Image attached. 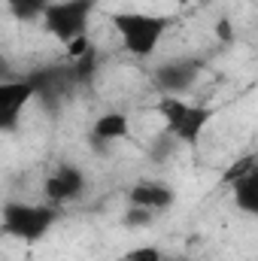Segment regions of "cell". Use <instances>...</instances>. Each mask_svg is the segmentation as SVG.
<instances>
[{
    "instance_id": "1",
    "label": "cell",
    "mask_w": 258,
    "mask_h": 261,
    "mask_svg": "<svg viewBox=\"0 0 258 261\" xmlns=\"http://www.w3.org/2000/svg\"><path fill=\"white\" fill-rule=\"evenodd\" d=\"M116 37L122 40L125 52L134 58H149L161 46L164 34L173 28V15L167 12H140V9H116L110 15Z\"/></svg>"
},
{
    "instance_id": "2",
    "label": "cell",
    "mask_w": 258,
    "mask_h": 261,
    "mask_svg": "<svg viewBox=\"0 0 258 261\" xmlns=\"http://www.w3.org/2000/svg\"><path fill=\"white\" fill-rule=\"evenodd\" d=\"M61 219V206L55 203H24V200H9L3 203V234L15 237L21 243H37L43 240L55 222Z\"/></svg>"
},
{
    "instance_id": "3",
    "label": "cell",
    "mask_w": 258,
    "mask_h": 261,
    "mask_svg": "<svg viewBox=\"0 0 258 261\" xmlns=\"http://www.w3.org/2000/svg\"><path fill=\"white\" fill-rule=\"evenodd\" d=\"M158 113L164 119V130L173 134L183 146H194L207 125L216 119L213 107H200V103H186L179 97H161L158 100Z\"/></svg>"
},
{
    "instance_id": "4",
    "label": "cell",
    "mask_w": 258,
    "mask_h": 261,
    "mask_svg": "<svg viewBox=\"0 0 258 261\" xmlns=\"http://www.w3.org/2000/svg\"><path fill=\"white\" fill-rule=\"evenodd\" d=\"M100 0H55L46 15H43V28L61 43L70 46L73 40L85 37L88 31V21H91V12L97 9Z\"/></svg>"
},
{
    "instance_id": "5",
    "label": "cell",
    "mask_w": 258,
    "mask_h": 261,
    "mask_svg": "<svg viewBox=\"0 0 258 261\" xmlns=\"http://www.w3.org/2000/svg\"><path fill=\"white\" fill-rule=\"evenodd\" d=\"M200 61L197 58H173L152 70V85L161 91V97H179L194 85L200 76Z\"/></svg>"
},
{
    "instance_id": "6",
    "label": "cell",
    "mask_w": 258,
    "mask_h": 261,
    "mask_svg": "<svg viewBox=\"0 0 258 261\" xmlns=\"http://www.w3.org/2000/svg\"><path fill=\"white\" fill-rule=\"evenodd\" d=\"M85 186H88V179H85L82 167H76V164H58L46 176L43 192H46L49 203L64 206V203H73V200H79V197L85 195Z\"/></svg>"
},
{
    "instance_id": "7",
    "label": "cell",
    "mask_w": 258,
    "mask_h": 261,
    "mask_svg": "<svg viewBox=\"0 0 258 261\" xmlns=\"http://www.w3.org/2000/svg\"><path fill=\"white\" fill-rule=\"evenodd\" d=\"M37 97V88L28 76L21 79H12V82H3L0 85V130H12L18 125L24 107Z\"/></svg>"
},
{
    "instance_id": "8",
    "label": "cell",
    "mask_w": 258,
    "mask_h": 261,
    "mask_svg": "<svg viewBox=\"0 0 258 261\" xmlns=\"http://www.w3.org/2000/svg\"><path fill=\"white\" fill-rule=\"evenodd\" d=\"M173 200H176L173 189L167 182H158V179H140L128 192V206H146L152 213H164Z\"/></svg>"
},
{
    "instance_id": "9",
    "label": "cell",
    "mask_w": 258,
    "mask_h": 261,
    "mask_svg": "<svg viewBox=\"0 0 258 261\" xmlns=\"http://www.w3.org/2000/svg\"><path fill=\"white\" fill-rule=\"evenodd\" d=\"M231 189H234L237 210H243L249 216H258V167H249L240 176H234L231 179Z\"/></svg>"
},
{
    "instance_id": "10",
    "label": "cell",
    "mask_w": 258,
    "mask_h": 261,
    "mask_svg": "<svg viewBox=\"0 0 258 261\" xmlns=\"http://www.w3.org/2000/svg\"><path fill=\"white\" fill-rule=\"evenodd\" d=\"M94 140L97 143H113V140H122L125 134H128V116L125 113H119V110H113V113H104L97 122H94Z\"/></svg>"
},
{
    "instance_id": "11",
    "label": "cell",
    "mask_w": 258,
    "mask_h": 261,
    "mask_svg": "<svg viewBox=\"0 0 258 261\" xmlns=\"http://www.w3.org/2000/svg\"><path fill=\"white\" fill-rule=\"evenodd\" d=\"M52 3H55V0H6V9H9L18 21H34V18H43Z\"/></svg>"
},
{
    "instance_id": "12",
    "label": "cell",
    "mask_w": 258,
    "mask_h": 261,
    "mask_svg": "<svg viewBox=\"0 0 258 261\" xmlns=\"http://www.w3.org/2000/svg\"><path fill=\"white\" fill-rule=\"evenodd\" d=\"M155 216H158V213H152V210H146V206H128V213H125V225H131V228H137V225H149Z\"/></svg>"
},
{
    "instance_id": "13",
    "label": "cell",
    "mask_w": 258,
    "mask_h": 261,
    "mask_svg": "<svg viewBox=\"0 0 258 261\" xmlns=\"http://www.w3.org/2000/svg\"><path fill=\"white\" fill-rule=\"evenodd\" d=\"M125 261H164V255L155 246H140V249H131Z\"/></svg>"
}]
</instances>
